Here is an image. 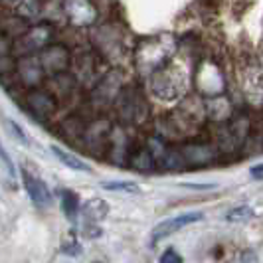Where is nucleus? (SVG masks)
I'll use <instances>...</instances> for the list:
<instances>
[{
  "label": "nucleus",
  "mask_w": 263,
  "mask_h": 263,
  "mask_svg": "<svg viewBox=\"0 0 263 263\" xmlns=\"http://www.w3.org/2000/svg\"><path fill=\"white\" fill-rule=\"evenodd\" d=\"M60 200H62V208H64V214H66L67 220H76L79 210V198L76 192L71 190H62L60 192Z\"/></svg>",
  "instance_id": "obj_10"
},
{
  "label": "nucleus",
  "mask_w": 263,
  "mask_h": 263,
  "mask_svg": "<svg viewBox=\"0 0 263 263\" xmlns=\"http://www.w3.org/2000/svg\"><path fill=\"white\" fill-rule=\"evenodd\" d=\"M62 251H64V253H69V255H78V253H81V248H79L78 241H67L66 246L62 248Z\"/></svg>",
  "instance_id": "obj_15"
},
{
  "label": "nucleus",
  "mask_w": 263,
  "mask_h": 263,
  "mask_svg": "<svg viewBox=\"0 0 263 263\" xmlns=\"http://www.w3.org/2000/svg\"><path fill=\"white\" fill-rule=\"evenodd\" d=\"M52 153L62 160V164H66L67 168H73V171H81V172H91V166H89V164H85L81 158H78L76 155H71V153H67L64 148H60V146L53 145Z\"/></svg>",
  "instance_id": "obj_9"
},
{
  "label": "nucleus",
  "mask_w": 263,
  "mask_h": 263,
  "mask_svg": "<svg viewBox=\"0 0 263 263\" xmlns=\"http://www.w3.org/2000/svg\"><path fill=\"white\" fill-rule=\"evenodd\" d=\"M107 212H109V206H107L103 200H89V202L83 204V218H85L87 224L103 220L107 216Z\"/></svg>",
  "instance_id": "obj_8"
},
{
  "label": "nucleus",
  "mask_w": 263,
  "mask_h": 263,
  "mask_svg": "<svg viewBox=\"0 0 263 263\" xmlns=\"http://www.w3.org/2000/svg\"><path fill=\"white\" fill-rule=\"evenodd\" d=\"M22 180H24V188H26L30 200L38 206V208H50L52 204V194L48 190V186L40 180L38 176H34L32 172L22 171Z\"/></svg>",
  "instance_id": "obj_4"
},
{
  "label": "nucleus",
  "mask_w": 263,
  "mask_h": 263,
  "mask_svg": "<svg viewBox=\"0 0 263 263\" xmlns=\"http://www.w3.org/2000/svg\"><path fill=\"white\" fill-rule=\"evenodd\" d=\"M160 263H184V261H182V257L174 250H166L160 255Z\"/></svg>",
  "instance_id": "obj_14"
},
{
  "label": "nucleus",
  "mask_w": 263,
  "mask_h": 263,
  "mask_svg": "<svg viewBox=\"0 0 263 263\" xmlns=\"http://www.w3.org/2000/svg\"><path fill=\"white\" fill-rule=\"evenodd\" d=\"M26 105L28 109L40 119H48L52 117L58 109V103H55V97L50 95L48 91H40V89H32V91L26 95Z\"/></svg>",
  "instance_id": "obj_3"
},
{
  "label": "nucleus",
  "mask_w": 263,
  "mask_h": 263,
  "mask_svg": "<svg viewBox=\"0 0 263 263\" xmlns=\"http://www.w3.org/2000/svg\"><path fill=\"white\" fill-rule=\"evenodd\" d=\"M200 220H202V212H186V214H180V216H174L171 220H164V222H160V224L155 228V232H153V243L172 236V234H176V232H180L186 226L196 224Z\"/></svg>",
  "instance_id": "obj_2"
},
{
  "label": "nucleus",
  "mask_w": 263,
  "mask_h": 263,
  "mask_svg": "<svg viewBox=\"0 0 263 263\" xmlns=\"http://www.w3.org/2000/svg\"><path fill=\"white\" fill-rule=\"evenodd\" d=\"M0 160H2L4 168H6V172H8V176L14 180V178H16V168H14V162H12V158H10V155L4 151L2 143H0Z\"/></svg>",
  "instance_id": "obj_13"
},
{
  "label": "nucleus",
  "mask_w": 263,
  "mask_h": 263,
  "mask_svg": "<svg viewBox=\"0 0 263 263\" xmlns=\"http://www.w3.org/2000/svg\"><path fill=\"white\" fill-rule=\"evenodd\" d=\"M64 8L69 20L78 26H89L95 20V8H93L91 0H67Z\"/></svg>",
  "instance_id": "obj_5"
},
{
  "label": "nucleus",
  "mask_w": 263,
  "mask_h": 263,
  "mask_svg": "<svg viewBox=\"0 0 263 263\" xmlns=\"http://www.w3.org/2000/svg\"><path fill=\"white\" fill-rule=\"evenodd\" d=\"M226 218H228L230 222H246V220L253 218V210H251L250 206H237V208L228 212Z\"/></svg>",
  "instance_id": "obj_11"
},
{
  "label": "nucleus",
  "mask_w": 263,
  "mask_h": 263,
  "mask_svg": "<svg viewBox=\"0 0 263 263\" xmlns=\"http://www.w3.org/2000/svg\"><path fill=\"white\" fill-rule=\"evenodd\" d=\"M40 4H48V2H50V0H38Z\"/></svg>",
  "instance_id": "obj_18"
},
{
  "label": "nucleus",
  "mask_w": 263,
  "mask_h": 263,
  "mask_svg": "<svg viewBox=\"0 0 263 263\" xmlns=\"http://www.w3.org/2000/svg\"><path fill=\"white\" fill-rule=\"evenodd\" d=\"M16 69H18L22 81L26 85H30V87H36L40 81L44 79V76H46L44 67L40 64V58H34V55H24Z\"/></svg>",
  "instance_id": "obj_6"
},
{
  "label": "nucleus",
  "mask_w": 263,
  "mask_h": 263,
  "mask_svg": "<svg viewBox=\"0 0 263 263\" xmlns=\"http://www.w3.org/2000/svg\"><path fill=\"white\" fill-rule=\"evenodd\" d=\"M40 64L46 73H64L71 64V53L64 46H46L40 53Z\"/></svg>",
  "instance_id": "obj_1"
},
{
  "label": "nucleus",
  "mask_w": 263,
  "mask_h": 263,
  "mask_svg": "<svg viewBox=\"0 0 263 263\" xmlns=\"http://www.w3.org/2000/svg\"><path fill=\"white\" fill-rule=\"evenodd\" d=\"M204 8H208V10H216L218 6H220V0H198Z\"/></svg>",
  "instance_id": "obj_16"
},
{
  "label": "nucleus",
  "mask_w": 263,
  "mask_h": 263,
  "mask_svg": "<svg viewBox=\"0 0 263 263\" xmlns=\"http://www.w3.org/2000/svg\"><path fill=\"white\" fill-rule=\"evenodd\" d=\"M101 188H105V190H119V192H129V194H137L139 192V186L131 184V182H103Z\"/></svg>",
  "instance_id": "obj_12"
},
{
  "label": "nucleus",
  "mask_w": 263,
  "mask_h": 263,
  "mask_svg": "<svg viewBox=\"0 0 263 263\" xmlns=\"http://www.w3.org/2000/svg\"><path fill=\"white\" fill-rule=\"evenodd\" d=\"M250 174L253 176V178H257V180H259V178H263V164H257V166H253V168L250 171Z\"/></svg>",
  "instance_id": "obj_17"
},
{
  "label": "nucleus",
  "mask_w": 263,
  "mask_h": 263,
  "mask_svg": "<svg viewBox=\"0 0 263 263\" xmlns=\"http://www.w3.org/2000/svg\"><path fill=\"white\" fill-rule=\"evenodd\" d=\"M48 28L44 26H38V28H28L26 34L24 36H20V44H24L26 46V52H34V50H44L46 46H48V40H50V32L48 34H44Z\"/></svg>",
  "instance_id": "obj_7"
}]
</instances>
